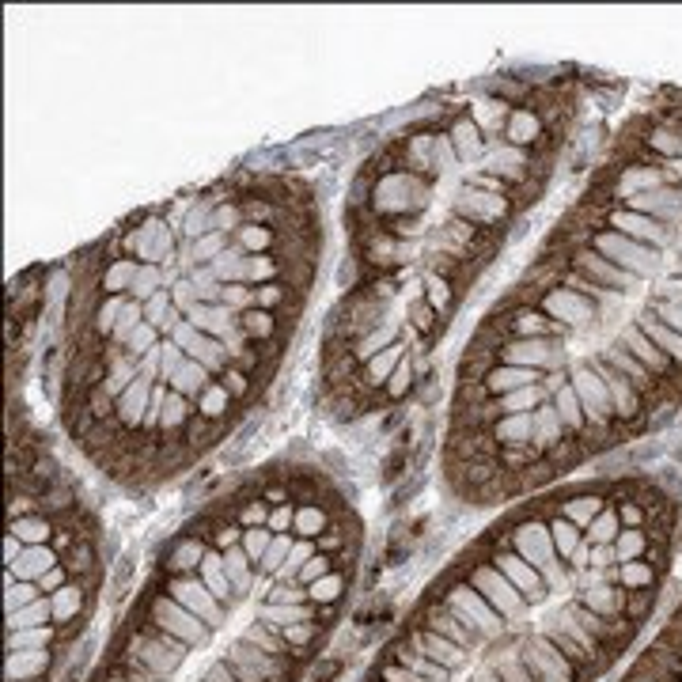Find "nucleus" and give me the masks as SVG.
Masks as SVG:
<instances>
[{
	"label": "nucleus",
	"mask_w": 682,
	"mask_h": 682,
	"mask_svg": "<svg viewBox=\"0 0 682 682\" xmlns=\"http://www.w3.org/2000/svg\"><path fill=\"white\" fill-rule=\"evenodd\" d=\"M326 270L319 186L232 167L65 258L46 395L76 463L129 497L190 478L266 410Z\"/></svg>",
	"instance_id": "obj_1"
},
{
	"label": "nucleus",
	"mask_w": 682,
	"mask_h": 682,
	"mask_svg": "<svg viewBox=\"0 0 682 682\" xmlns=\"http://www.w3.org/2000/svg\"><path fill=\"white\" fill-rule=\"evenodd\" d=\"M527 84L425 107L349 182L345 254L319 334V391L341 421H379L425 383L485 266L546 171Z\"/></svg>",
	"instance_id": "obj_2"
},
{
	"label": "nucleus",
	"mask_w": 682,
	"mask_h": 682,
	"mask_svg": "<svg viewBox=\"0 0 682 682\" xmlns=\"http://www.w3.org/2000/svg\"><path fill=\"white\" fill-rule=\"evenodd\" d=\"M679 550L664 482L554 485L421 584L353 682H599L652 622Z\"/></svg>",
	"instance_id": "obj_3"
},
{
	"label": "nucleus",
	"mask_w": 682,
	"mask_h": 682,
	"mask_svg": "<svg viewBox=\"0 0 682 682\" xmlns=\"http://www.w3.org/2000/svg\"><path fill=\"white\" fill-rule=\"evenodd\" d=\"M364 565L353 485L315 455H273L163 535L80 682H307Z\"/></svg>",
	"instance_id": "obj_4"
},
{
	"label": "nucleus",
	"mask_w": 682,
	"mask_h": 682,
	"mask_svg": "<svg viewBox=\"0 0 682 682\" xmlns=\"http://www.w3.org/2000/svg\"><path fill=\"white\" fill-rule=\"evenodd\" d=\"M8 432V682H61L103 603L107 523L57 440L16 406Z\"/></svg>",
	"instance_id": "obj_5"
},
{
	"label": "nucleus",
	"mask_w": 682,
	"mask_h": 682,
	"mask_svg": "<svg viewBox=\"0 0 682 682\" xmlns=\"http://www.w3.org/2000/svg\"><path fill=\"white\" fill-rule=\"evenodd\" d=\"M614 682H682V599Z\"/></svg>",
	"instance_id": "obj_6"
}]
</instances>
